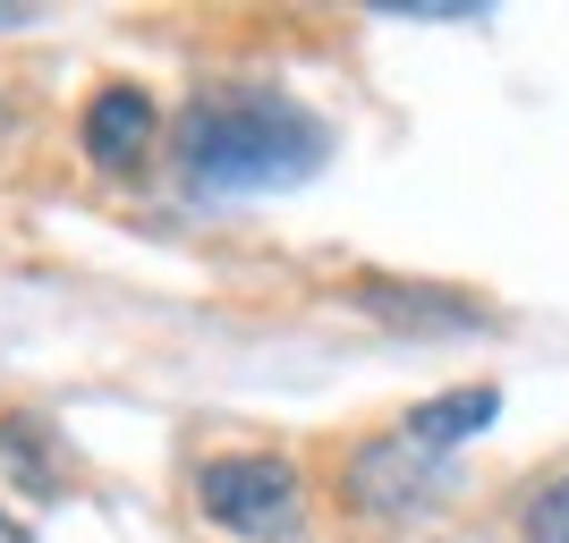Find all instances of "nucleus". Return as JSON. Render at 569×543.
I'll return each instance as SVG.
<instances>
[{"label":"nucleus","mask_w":569,"mask_h":543,"mask_svg":"<svg viewBox=\"0 0 569 543\" xmlns=\"http://www.w3.org/2000/svg\"><path fill=\"white\" fill-rule=\"evenodd\" d=\"M357 306L391 314L408 331H485L476 298H451V289H426V281H357Z\"/></svg>","instance_id":"5"},{"label":"nucleus","mask_w":569,"mask_h":543,"mask_svg":"<svg viewBox=\"0 0 569 543\" xmlns=\"http://www.w3.org/2000/svg\"><path fill=\"white\" fill-rule=\"evenodd\" d=\"M0 543H34V535H26V526H18V519H0Z\"/></svg>","instance_id":"8"},{"label":"nucleus","mask_w":569,"mask_h":543,"mask_svg":"<svg viewBox=\"0 0 569 543\" xmlns=\"http://www.w3.org/2000/svg\"><path fill=\"white\" fill-rule=\"evenodd\" d=\"M527 543H569V475L527 501Z\"/></svg>","instance_id":"7"},{"label":"nucleus","mask_w":569,"mask_h":543,"mask_svg":"<svg viewBox=\"0 0 569 543\" xmlns=\"http://www.w3.org/2000/svg\"><path fill=\"white\" fill-rule=\"evenodd\" d=\"M86 153H94V170H137L153 153V94L144 86H102L86 102Z\"/></svg>","instance_id":"4"},{"label":"nucleus","mask_w":569,"mask_h":543,"mask_svg":"<svg viewBox=\"0 0 569 543\" xmlns=\"http://www.w3.org/2000/svg\"><path fill=\"white\" fill-rule=\"evenodd\" d=\"M442 484V450H426L417 433H382V442H366L340 467V493H349V510H366V519H400V510H417V501Z\"/></svg>","instance_id":"3"},{"label":"nucleus","mask_w":569,"mask_h":543,"mask_svg":"<svg viewBox=\"0 0 569 543\" xmlns=\"http://www.w3.org/2000/svg\"><path fill=\"white\" fill-rule=\"evenodd\" d=\"M493 408H501L493 391H485V382H468V391H451V400L417 408V416H408V433H417L426 450H451V442H468V433L493 425Z\"/></svg>","instance_id":"6"},{"label":"nucleus","mask_w":569,"mask_h":543,"mask_svg":"<svg viewBox=\"0 0 569 543\" xmlns=\"http://www.w3.org/2000/svg\"><path fill=\"white\" fill-rule=\"evenodd\" d=\"M196 501L213 510V526L230 535H256V543H289L298 519H307V484L289 459H263V450H238V459H213L196 475Z\"/></svg>","instance_id":"2"},{"label":"nucleus","mask_w":569,"mask_h":543,"mask_svg":"<svg viewBox=\"0 0 569 543\" xmlns=\"http://www.w3.org/2000/svg\"><path fill=\"white\" fill-rule=\"evenodd\" d=\"M323 153H332V137L315 128V111L256 94V86L196 94L188 119H179V170H188V188H213V195L298 188V179L323 170Z\"/></svg>","instance_id":"1"},{"label":"nucleus","mask_w":569,"mask_h":543,"mask_svg":"<svg viewBox=\"0 0 569 543\" xmlns=\"http://www.w3.org/2000/svg\"><path fill=\"white\" fill-rule=\"evenodd\" d=\"M18 18H26V9H0V26H18Z\"/></svg>","instance_id":"9"}]
</instances>
